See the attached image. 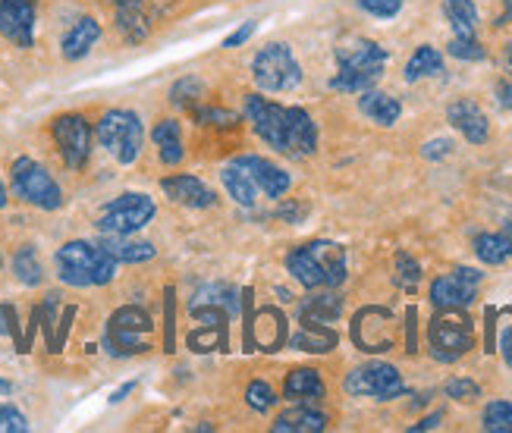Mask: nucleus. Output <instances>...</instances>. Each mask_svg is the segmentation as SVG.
<instances>
[{
  "mask_svg": "<svg viewBox=\"0 0 512 433\" xmlns=\"http://www.w3.org/2000/svg\"><path fill=\"white\" fill-rule=\"evenodd\" d=\"M286 270L305 289H337L346 283V252L337 242H305L286 255Z\"/></svg>",
  "mask_w": 512,
  "mask_h": 433,
  "instance_id": "1",
  "label": "nucleus"
},
{
  "mask_svg": "<svg viewBox=\"0 0 512 433\" xmlns=\"http://www.w3.org/2000/svg\"><path fill=\"white\" fill-rule=\"evenodd\" d=\"M390 54L387 48H381L377 41H368V38H352V41H343L337 48V76L330 79V88L333 91H368L377 85V79L384 76V66H387Z\"/></svg>",
  "mask_w": 512,
  "mask_h": 433,
  "instance_id": "2",
  "label": "nucleus"
},
{
  "mask_svg": "<svg viewBox=\"0 0 512 433\" xmlns=\"http://www.w3.org/2000/svg\"><path fill=\"white\" fill-rule=\"evenodd\" d=\"M57 277L66 286L88 289V286H107L117 277V261L110 258L98 242L73 239L57 248L54 255Z\"/></svg>",
  "mask_w": 512,
  "mask_h": 433,
  "instance_id": "3",
  "label": "nucleus"
},
{
  "mask_svg": "<svg viewBox=\"0 0 512 433\" xmlns=\"http://www.w3.org/2000/svg\"><path fill=\"white\" fill-rule=\"evenodd\" d=\"M95 139L117 164L129 167V164H136L142 154L145 126L139 120V113H132V110H107L95 126Z\"/></svg>",
  "mask_w": 512,
  "mask_h": 433,
  "instance_id": "4",
  "label": "nucleus"
},
{
  "mask_svg": "<svg viewBox=\"0 0 512 433\" xmlns=\"http://www.w3.org/2000/svg\"><path fill=\"white\" fill-rule=\"evenodd\" d=\"M158 214V204L145 192H123L114 201H107L95 226L101 236H132L145 230V226Z\"/></svg>",
  "mask_w": 512,
  "mask_h": 433,
  "instance_id": "5",
  "label": "nucleus"
},
{
  "mask_svg": "<svg viewBox=\"0 0 512 433\" xmlns=\"http://www.w3.org/2000/svg\"><path fill=\"white\" fill-rule=\"evenodd\" d=\"M10 186L19 201L32 204L38 211H57L63 204L60 182L48 173V167L32 161V157H16L10 167Z\"/></svg>",
  "mask_w": 512,
  "mask_h": 433,
  "instance_id": "6",
  "label": "nucleus"
},
{
  "mask_svg": "<svg viewBox=\"0 0 512 433\" xmlns=\"http://www.w3.org/2000/svg\"><path fill=\"white\" fill-rule=\"evenodd\" d=\"M428 343L437 361L443 364L459 361L475 346V327L469 317L462 314V308H440V314L428 327Z\"/></svg>",
  "mask_w": 512,
  "mask_h": 433,
  "instance_id": "7",
  "label": "nucleus"
},
{
  "mask_svg": "<svg viewBox=\"0 0 512 433\" xmlns=\"http://www.w3.org/2000/svg\"><path fill=\"white\" fill-rule=\"evenodd\" d=\"M151 317L148 311L136 308V305H123L110 314L107 330H104V349L107 355L114 358H132V355H142L151 346L142 339V333H151Z\"/></svg>",
  "mask_w": 512,
  "mask_h": 433,
  "instance_id": "8",
  "label": "nucleus"
},
{
  "mask_svg": "<svg viewBox=\"0 0 512 433\" xmlns=\"http://www.w3.org/2000/svg\"><path fill=\"white\" fill-rule=\"evenodd\" d=\"M252 79L261 91H293L302 82V66L286 44H267L252 60Z\"/></svg>",
  "mask_w": 512,
  "mask_h": 433,
  "instance_id": "9",
  "label": "nucleus"
},
{
  "mask_svg": "<svg viewBox=\"0 0 512 433\" xmlns=\"http://www.w3.org/2000/svg\"><path fill=\"white\" fill-rule=\"evenodd\" d=\"M51 135L57 142L60 161L70 170H85L88 157H92V142H95V129L82 113H60L51 123Z\"/></svg>",
  "mask_w": 512,
  "mask_h": 433,
  "instance_id": "10",
  "label": "nucleus"
},
{
  "mask_svg": "<svg viewBox=\"0 0 512 433\" xmlns=\"http://www.w3.org/2000/svg\"><path fill=\"white\" fill-rule=\"evenodd\" d=\"M343 386H346L349 396H368L377 402L396 399L406 390L403 374H399L393 364H384V361H371V364H362V368L349 371Z\"/></svg>",
  "mask_w": 512,
  "mask_h": 433,
  "instance_id": "11",
  "label": "nucleus"
},
{
  "mask_svg": "<svg viewBox=\"0 0 512 433\" xmlns=\"http://www.w3.org/2000/svg\"><path fill=\"white\" fill-rule=\"evenodd\" d=\"M246 120L252 123L255 135L280 154H286V135H289V107H280L261 95H246Z\"/></svg>",
  "mask_w": 512,
  "mask_h": 433,
  "instance_id": "12",
  "label": "nucleus"
},
{
  "mask_svg": "<svg viewBox=\"0 0 512 433\" xmlns=\"http://www.w3.org/2000/svg\"><path fill=\"white\" fill-rule=\"evenodd\" d=\"M352 343L362 352H390L396 343L393 314L387 308H362L352 321Z\"/></svg>",
  "mask_w": 512,
  "mask_h": 433,
  "instance_id": "13",
  "label": "nucleus"
},
{
  "mask_svg": "<svg viewBox=\"0 0 512 433\" xmlns=\"http://www.w3.org/2000/svg\"><path fill=\"white\" fill-rule=\"evenodd\" d=\"M481 273L475 267H456L453 273H443L431 283V302L434 308H469L478 295Z\"/></svg>",
  "mask_w": 512,
  "mask_h": 433,
  "instance_id": "14",
  "label": "nucleus"
},
{
  "mask_svg": "<svg viewBox=\"0 0 512 433\" xmlns=\"http://www.w3.org/2000/svg\"><path fill=\"white\" fill-rule=\"evenodd\" d=\"M0 35L19 51L35 48V0H0Z\"/></svg>",
  "mask_w": 512,
  "mask_h": 433,
  "instance_id": "15",
  "label": "nucleus"
},
{
  "mask_svg": "<svg viewBox=\"0 0 512 433\" xmlns=\"http://www.w3.org/2000/svg\"><path fill=\"white\" fill-rule=\"evenodd\" d=\"M233 164L246 170L255 179L258 192H264L267 198H283L289 192V186H293V179H289L286 170H280L271 161H264L258 154H239V157H233Z\"/></svg>",
  "mask_w": 512,
  "mask_h": 433,
  "instance_id": "16",
  "label": "nucleus"
},
{
  "mask_svg": "<svg viewBox=\"0 0 512 433\" xmlns=\"http://www.w3.org/2000/svg\"><path fill=\"white\" fill-rule=\"evenodd\" d=\"M161 189L170 201L183 204V208H214L217 204V192L208 189L198 176H186V173L167 176L161 179Z\"/></svg>",
  "mask_w": 512,
  "mask_h": 433,
  "instance_id": "17",
  "label": "nucleus"
},
{
  "mask_svg": "<svg viewBox=\"0 0 512 433\" xmlns=\"http://www.w3.org/2000/svg\"><path fill=\"white\" fill-rule=\"evenodd\" d=\"M447 117H450L453 129H459L465 135V142H469V145H484L487 135H491V123H487V113L475 101H469V98L453 101L450 110H447Z\"/></svg>",
  "mask_w": 512,
  "mask_h": 433,
  "instance_id": "18",
  "label": "nucleus"
},
{
  "mask_svg": "<svg viewBox=\"0 0 512 433\" xmlns=\"http://www.w3.org/2000/svg\"><path fill=\"white\" fill-rule=\"evenodd\" d=\"M318 151V126L305 107H289L286 157H308Z\"/></svg>",
  "mask_w": 512,
  "mask_h": 433,
  "instance_id": "19",
  "label": "nucleus"
},
{
  "mask_svg": "<svg viewBox=\"0 0 512 433\" xmlns=\"http://www.w3.org/2000/svg\"><path fill=\"white\" fill-rule=\"evenodd\" d=\"M249 339L261 352H277L286 343V317L277 308H261L249 324Z\"/></svg>",
  "mask_w": 512,
  "mask_h": 433,
  "instance_id": "20",
  "label": "nucleus"
},
{
  "mask_svg": "<svg viewBox=\"0 0 512 433\" xmlns=\"http://www.w3.org/2000/svg\"><path fill=\"white\" fill-rule=\"evenodd\" d=\"M98 38H101V26H98V19H95V16H82V19H76V22H73V29L66 32L63 41H60V54H63V60H70V63L82 60V57L98 44Z\"/></svg>",
  "mask_w": 512,
  "mask_h": 433,
  "instance_id": "21",
  "label": "nucleus"
},
{
  "mask_svg": "<svg viewBox=\"0 0 512 433\" xmlns=\"http://www.w3.org/2000/svg\"><path fill=\"white\" fill-rule=\"evenodd\" d=\"M114 13H117V29L129 44H139L148 38L151 22L145 13V0H114Z\"/></svg>",
  "mask_w": 512,
  "mask_h": 433,
  "instance_id": "22",
  "label": "nucleus"
},
{
  "mask_svg": "<svg viewBox=\"0 0 512 433\" xmlns=\"http://www.w3.org/2000/svg\"><path fill=\"white\" fill-rule=\"evenodd\" d=\"M324 427H327L324 412H318V408L308 402H299L296 408H289V412H283L271 424L274 433H321Z\"/></svg>",
  "mask_w": 512,
  "mask_h": 433,
  "instance_id": "23",
  "label": "nucleus"
},
{
  "mask_svg": "<svg viewBox=\"0 0 512 433\" xmlns=\"http://www.w3.org/2000/svg\"><path fill=\"white\" fill-rule=\"evenodd\" d=\"M283 396L289 402H308V405H315L318 399H324V380H321L318 371L296 368V371H289L286 380H283Z\"/></svg>",
  "mask_w": 512,
  "mask_h": 433,
  "instance_id": "24",
  "label": "nucleus"
},
{
  "mask_svg": "<svg viewBox=\"0 0 512 433\" xmlns=\"http://www.w3.org/2000/svg\"><path fill=\"white\" fill-rule=\"evenodd\" d=\"M98 245L117 264H145V261L154 258V245L151 242H139V239H129V236H101Z\"/></svg>",
  "mask_w": 512,
  "mask_h": 433,
  "instance_id": "25",
  "label": "nucleus"
},
{
  "mask_svg": "<svg viewBox=\"0 0 512 433\" xmlns=\"http://www.w3.org/2000/svg\"><path fill=\"white\" fill-rule=\"evenodd\" d=\"M343 314V299L333 292L308 295L299 305V324H333Z\"/></svg>",
  "mask_w": 512,
  "mask_h": 433,
  "instance_id": "26",
  "label": "nucleus"
},
{
  "mask_svg": "<svg viewBox=\"0 0 512 433\" xmlns=\"http://www.w3.org/2000/svg\"><path fill=\"white\" fill-rule=\"evenodd\" d=\"M151 139L158 145V157L161 164L167 167H176L186 157V148H183V132H180V123L176 120H161L158 126L151 129Z\"/></svg>",
  "mask_w": 512,
  "mask_h": 433,
  "instance_id": "27",
  "label": "nucleus"
},
{
  "mask_svg": "<svg viewBox=\"0 0 512 433\" xmlns=\"http://www.w3.org/2000/svg\"><path fill=\"white\" fill-rule=\"evenodd\" d=\"M359 110L365 113L368 120H374L377 126H393L399 120V113H403V104H399L393 95H384V91H362L359 98Z\"/></svg>",
  "mask_w": 512,
  "mask_h": 433,
  "instance_id": "28",
  "label": "nucleus"
},
{
  "mask_svg": "<svg viewBox=\"0 0 512 433\" xmlns=\"http://www.w3.org/2000/svg\"><path fill=\"white\" fill-rule=\"evenodd\" d=\"M475 255H478V261L494 264V267L509 261L512 258V220L503 226L500 233H481L475 239Z\"/></svg>",
  "mask_w": 512,
  "mask_h": 433,
  "instance_id": "29",
  "label": "nucleus"
},
{
  "mask_svg": "<svg viewBox=\"0 0 512 433\" xmlns=\"http://www.w3.org/2000/svg\"><path fill=\"white\" fill-rule=\"evenodd\" d=\"M443 16L450 19L456 38H478V7H475V0H443Z\"/></svg>",
  "mask_w": 512,
  "mask_h": 433,
  "instance_id": "30",
  "label": "nucleus"
},
{
  "mask_svg": "<svg viewBox=\"0 0 512 433\" xmlns=\"http://www.w3.org/2000/svg\"><path fill=\"white\" fill-rule=\"evenodd\" d=\"M289 346L321 355V352H330L333 346H337V333H333L327 324H302L296 336H289Z\"/></svg>",
  "mask_w": 512,
  "mask_h": 433,
  "instance_id": "31",
  "label": "nucleus"
},
{
  "mask_svg": "<svg viewBox=\"0 0 512 433\" xmlns=\"http://www.w3.org/2000/svg\"><path fill=\"white\" fill-rule=\"evenodd\" d=\"M220 182H224V189L230 192V198L236 204H242V208H252L255 204V195H258V186H255V179L236 167V164H227L224 170H220Z\"/></svg>",
  "mask_w": 512,
  "mask_h": 433,
  "instance_id": "32",
  "label": "nucleus"
},
{
  "mask_svg": "<svg viewBox=\"0 0 512 433\" xmlns=\"http://www.w3.org/2000/svg\"><path fill=\"white\" fill-rule=\"evenodd\" d=\"M443 73V57L431 44H421V48L412 54V60L406 63V82H418L425 76H437Z\"/></svg>",
  "mask_w": 512,
  "mask_h": 433,
  "instance_id": "33",
  "label": "nucleus"
},
{
  "mask_svg": "<svg viewBox=\"0 0 512 433\" xmlns=\"http://www.w3.org/2000/svg\"><path fill=\"white\" fill-rule=\"evenodd\" d=\"M13 273L22 286H41L44 283V267H41L32 245H22L13 255Z\"/></svg>",
  "mask_w": 512,
  "mask_h": 433,
  "instance_id": "34",
  "label": "nucleus"
},
{
  "mask_svg": "<svg viewBox=\"0 0 512 433\" xmlns=\"http://www.w3.org/2000/svg\"><path fill=\"white\" fill-rule=\"evenodd\" d=\"M484 430L487 433H512V402L506 399H494L484 408Z\"/></svg>",
  "mask_w": 512,
  "mask_h": 433,
  "instance_id": "35",
  "label": "nucleus"
},
{
  "mask_svg": "<svg viewBox=\"0 0 512 433\" xmlns=\"http://www.w3.org/2000/svg\"><path fill=\"white\" fill-rule=\"evenodd\" d=\"M202 91H205V82L202 79H195V76H186L180 79L173 88H170V101L176 107H192L195 98H202Z\"/></svg>",
  "mask_w": 512,
  "mask_h": 433,
  "instance_id": "36",
  "label": "nucleus"
},
{
  "mask_svg": "<svg viewBox=\"0 0 512 433\" xmlns=\"http://www.w3.org/2000/svg\"><path fill=\"white\" fill-rule=\"evenodd\" d=\"M195 120L202 126H217V129H236L242 123L239 113L224 110V107H205V110H195Z\"/></svg>",
  "mask_w": 512,
  "mask_h": 433,
  "instance_id": "37",
  "label": "nucleus"
},
{
  "mask_svg": "<svg viewBox=\"0 0 512 433\" xmlns=\"http://www.w3.org/2000/svg\"><path fill=\"white\" fill-rule=\"evenodd\" d=\"M396 283L403 286V289H409V292L421 283V264L412 255H406V252L396 255Z\"/></svg>",
  "mask_w": 512,
  "mask_h": 433,
  "instance_id": "38",
  "label": "nucleus"
},
{
  "mask_svg": "<svg viewBox=\"0 0 512 433\" xmlns=\"http://www.w3.org/2000/svg\"><path fill=\"white\" fill-rule=\"evenodd\" d=\"M447 54L456 57V60H472V63L487 57V51L481 48V41H478V38H456V35H453V41L447 44Z\"/></svg>",
  "mask_w": 512,
  "mask_h": 433,
  "instance_id": "39",
  "label": "nucleus"
},
{
  "mask_svg": "<svg viewBox=\"0 0 512 433\" xmlns=\"http://www.w3.org/2000/svg\"><path fill=\"white\" fill-rule=\"evenodd\" d=\"M246 402H249V408H255V412H267L274 402H277V396H274V390H271V383H264V380H252L249 383V390H246Z\"/></svg>",
  "mask_w": 512,
  "mask_h": 433,
  "instance_id": "40",
  "label": "nucleus"
},
{
  "mask_svg": "<svg viewBox=\"0 0 512 433\" xmlns=\"http://www.w3.org/2000/svg\"><path fill=\"white\" fill-rule=\"evenodd\" d=\"M443 390H447V396L456 399V402H475L481 396V386L475 380H469V377H453V380H447Z\"/></svg>",
  "mask_w": 512,
  "mask_h": 433,
  "instance_id": "41",
  "label": "nucleus"
},
{
  "mask_svg": "<svg viewBox=\"0 0 512 433\" xmlns=\"http://www.w3.org/2000/svg\"><path fill=\"white\" fill-rule=\"evenodd\" d=\"M26 430H29L26 415H22L16 405L0 402V433H26Z\"/></svg>",
  "mask_w": 512,
  "mask_h": 433,
  "instance_id": "42",
  "label": "nucleus"
},
{
  "mask_svg": "<svg viewBox=\"0 0 512 433\" xmlns=\"http://www.w3.org/2000/svg\"><path fill=\"white\" fill-rule=\"evenodd\" d=\"M359 7L371 16H381V19H393L399 10H403V0H359Z\"/></svg>",
  "mask_w": 512,
  "mask_h": 433,
  "instance_id": "43",
  "label": "nucleus"
},
{
  "mask_svg": "<svg viewBox=\"0 0 512 433\" xmlns=\"http://www.w3.org/2000/svg\"><path fill=\"white\" fill-rule=\"evenodd\" d=\"M500 352H503L506 364L512 368V308L503 311V324H500Z\"/></svg>",
  "mask_w": 512,
  "mask_h": 433,
  "instance_id": "44",
  "label": "nucleus"
},
{
  "mask_svg": "<svg viewBox=\"0 0 512 433\" xmlns=\"http://www.w3.org/2000/svg\"><path fill=\"white\" fill-rule=\"evenodd\" d=\"M421 154H425L428 161H440V157L453 154V142L450 139H434V142H428L425 148H421Z\"/></svg>",
  "mask_w": 512,
  "mask_h": 433,
  "instance_id": "45",
  "label": "nucleus"
},
{
  "mask_svg": "<svg viewBox=\"0 0 512 433\" xmlns=\"http://www.w3.org/2000/svg\"><path fill=\"white\" fill-rule=\"evenodd\" d=\"M255 29H258L255 22H246V26H242V29H236L233 35H227V38H224V48L230 51V48H239V44H246V41L255 35Z\"/></svg>",
  "mask_w": 512,
  "mask_h": 433,
  "instance_id": "46",
  "label": "nucleus"
},
{
  "mask_svg": "<svg viewBox=\"0 0 512 433\" xmlns=\"http://www.w3.org/2000/svg\"><path fill=\"white\" fill-rule=\"evenodd\" d=\"M497 104H500L503 110H512V79L497 82Z\"/></svg>",
  "mask_w": 512,
  "mask_h": 433,
  "instance_id": "47",
  "label": "nucleus"
},
{
  "mask_svg": "<svg viewBox=\"0 0 512 433\" xmlns=\"http://www.w3.org/2000/svg\"><path fill=\"white\" fill-rule=\"evenodd\" d=\"M136 386H139L136 380H129V383H123V386H120V390H114V393H110V402H114V405H117V402H123V399H126V396H129L132 390H136Z\"/></svg>",
  "mask_w": 512,
  "mask_h": 433,
  "instance_id": "48",
  "label": "nucleus"
},
{
  "mask_svg": "<svg viewBox=\"0 0 512 433\" xmlns=\"http://www.w3.org/2000/svg\"><path fill=\"white\" fill-rule=\"evenodd\" d=\"M443 421V412H434L431 418H425V421H418V424H412V430L418 433V430H434L437 424Z\"/></svg>",
  "mask_w": 512,
  "mask_h": 433,
  "instance_id": "49",
  "label": "nucleus"
},
{
  "mask_svg": "<svg viewBox=\"0 0 512 433\" xmlns=\"http://www.w3.org/2000/svg\"><path fill=\"white\" fill-rule=\"evenodd\" d=\"M503 66H506V79H512V41L506 44V51H503Z\"/></svg>",
  "mask_w": 512,
  "mask_h": 433,
  "instance_id": "50",
  "label": "nucleus"
},
{
  "mask_svg": "<svg viewBox=\"0 0 512 433\" xmlns=\"http://www.w3.org/2000/svg\"><path fill=\"white\" fill-rule=\"evenodd\" d=\"M503 4H506V13H503V16L497 19V26H506V22L512 19V0H503Z\"/></svg>",
  "mask_w": 512,
  "mask_h": 433,
  "instance_id": "51",
  "label": "nucleus"
},
{
  "mask_svg": "<svg viewBox=\"0 0 512 433\" xmlns=\"http://www.w3.org/2000/svg\"><path fill=\"white\" fill-rule=\"evenodd\" d=\"M13 393V383L7 377H0V396H10Z\"/></svg>",
  "mask_w": 512,
  "mask_h": 433,
  "instance_id": "52",
  "label": "nucleus"
},
{
  "mask_svg": "<svg viewBox=\"0 0 512 433\" xmlns=\"http://www.w3.org/2000/svg\"><path fill=\"white\" fill-rule=\"evenodd\" d=\"M7 201H10V198H7V186H4V182H0V211L7 208Z\"/></svg>",
  "mask_w": 512,
  "mask_h": 433,
  "instance_id": "53",
  "label": "nucleus"
},
{
  "mask_svg": "<svg viewBox=\"0 0 512 433\" xmlns=\"http://www.w3.org/2000/svg\"><path fill=\"white\" fill-rule=\"evenodd\" d=\"M0 267H4V255H0Z\"/></svg>",
  "mask_w": 512,
  "mask_h": 433,
  "instance_id": "54",
  "label": "nucleus"
}]
</instances>
